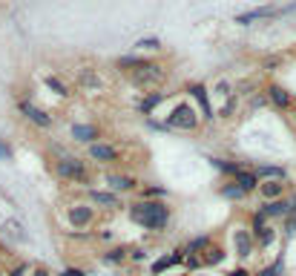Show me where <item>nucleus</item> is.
I'll use <instances>...</instances> for the list:
<instances>
[{
  "label": "nucleus",
  "instance_id": "6ab92c4d",
  "mask_svg": "<svg viewBox=\"0 0 296 276\" xmlns=\"http://www.w3.org/2000/svg\"><path fill=\"white\" fill-rule=\"evenodd\" d=\"M224 247L222 245H207L202 250V268H216V265H222L224 262Z\"/></svg>",
  "mask_w": 296,
  "mask_h": 276
},
{
  "label": "nucleus",
  "instance_id": "e433bc0d",
  "mask_svg": "<svg viewBox=\"0 0 296 276\" xmlns=\"http://www.w3.org/2000/svg\"><path fill=\"white\" fill-rule=\"evenodd\" d=\"M29 273V265H23V262H17L12 270H6V276H26Z\"/></svg>",
  "mask_w": 296,
  "mask_h": 276
},
{
  "label": "nucleus",
  "instance_id": "37998d69",
  "mask_svg": "<svg viewBox=\"0 0 296 276\" xmlns=\"http://www.w3.org/2000/svg\"><path fill=\"white\" fill-rule=\"evenodd\" d=\"M0 159H12V147L6 141H0Z\"/></svg>",
  "mask_w": 296,
  "mask_h": 276
},
{
  "label": "nucleus",
  "instance_id": "09e8293b",
  "mask_svg": "<svg viewBox=\"0 0 296 276\" xmlns=\"http://www.w3.org/2000/svg\"><path fill=\"white\" fill-rule=\"evenodd\" d=\"M0 276H6V273H3V270H0Z\"/></svg>",
  "mask_w": 296,
  "mask_h": 276
},
{
  "label": "nucleus",
  "instance_id": "7c9ffc66",
  "mask_svg": "<svg viewBox=\"0 0 296 276\" xmlns=\"http://www.w3.org/2000/svg\"><path fill=\"white\" fill-rule=\"evenodd\" d=\"M265 225H267V219L262 216L259 210H253V213H250V227H247V230H250V233H259Z\"/></svg>",
  "mask_w": 296,
  "mask_h": 276
},
{
  "label": "nucleus",
  "instance_id": "b1692460",
  "mask_svg": "<svg viewBox=\"0 0 296 276\" xmlns=\"http://www.w3.org/2000/svg\"><path fill=\"white\" fill-rule=\"evenodd\" d=\"M210 161H213V167L222 170V173H224V175H230V179H236L239 170H245L242 164H236V161H230V159H210Z\"/></svg>",
  "mask_w": 296,
  "mask_h": 276
},
{
  "label": "nucleus",
  "instance_id": "2eb2a0df",
  "mask_svg": "<svg viewBox=\"0 0 296 276\" xmlns=\"http://www.w3.org/2000/svg\"><path fill=\"white\" fill-rule=\"evenodd\" d=\"M253 173L259 182H267V179H276V182H288V170L279 167V164H253Z\"/></svg>",
  "mask_w": 296,
  "mask_h": 276
},
{
  "label": "nucleus",
  "instance_id": "ea45409f",
  "mask_svg": "<svg viewBox=\"0 0 296 276\" xmlns=\"http://www.w3.org/2000/svg\"><path fill=\"white\" fill-rule=\"evenodd\" d=\"M61 276H87V270H81V268H64V270H61Z\"/></svg>",
  "mask_w": 296,
  "mask_h": 276
},
{
  "label": "nucleus",
  "instance_id": "4c0bfd02",
  "mask_svg": "<svg viewBox=\"0 0 296 276\" xmlns=\"http://www.w3.org/2000/svg\"><path fill=\"white\" fill-rule=\"evenodd\" d=\"M29 276H52V270L46 265H35V268H29Z\"/></svg>",
  "mask_w": 296,
  "mask_h": 276
},
{
  "label": "nucleus",
  "instance_id": "1a4fd4ad",
  "mask_svg": "<svg viewBox=\"0 0 296 276\" xmlns=\"http://www.w3.org/2000/svg\"><path fill=\"white\" fill-rule=\"evenodd\" d=\"M17 112H21V115L26 118L29 124L41 127V130H49V127H52V115L46 112V109L35 107V104H32L29 98H21V101H17Z\"/></svg>",
  "mask_w": 296,
  "mask_h": 276
},
{
  "label": "nucleus",
  "instance_id": "4be33fe9",
  "mask_svg": "<svg viewBox=\"0 0 296 276\" xmlns=\"http://www.w3.org/2000/svg\"><path fill=\"white\" fill-rule=\"evenodd\" d=\"M253 239H256V247H270L276 242V227L273 222H267L265 227H262L259 233H253Z\"/></svg>",
  "mask_w": 296,
  "mask_h": 276
},
{
  "label": "nucleus",
  "instance_id": "412c9836",
  "mask_svg": "<svg viewBox=\"0 0 296 276\" xmlns=\"http://www.w3.org/2000/svg\"><path fill=\"white\" fill-rule=\"evenodd\" d=\"M127 253H130V247L112 245V247H107V250L101 253V262L104 265H124V262H127Z\"/></svg>",
  "mask_w": 296,
  "mask_h": 276
},
{
  "label": "nucleus",
  "instance_id": "423d86ee",
  "mask_svg": "<svg viewBox=\"0 0 296 276\" xmlns=\"http://www.w3.org/2000/svg\"><path fill=\"white\" fill-rule=\"evenodd\" d=\"M98 222V210H95L89 202H75L66 207V225L72 230H81V233H89V227Z\"/></svg>",
  "mask_w": 296,
  "mask_h": 276
},
{
  "label": "nucleus",
  "instance_id": "cd10ccee",
  "mask_svg": "<svg viewBox=\"0 0 296 276\" xmlns=\"http://www.w3.org/2000/svg\"><path fill=\"white\" fill-rule=\"evenodd\" d=\"M170 268H173V259H170V253H167V256H159V259L150 265V276H161V273H167Z\"/></svg>",
  "mask_w": 296,
  "mask_h": 276
},
{
  "label": "nucleus",
  "instance_id": "79ce46f5",
  "mask_svg": "<svg viewBox=\"0 0 296 276\" xmlns=\"http://www.w3.org/2000/svg\"><path fill=\"white\" fill-rule=\"evenodd\" d=\"M230 276H253V270H247L245 265H239V268L230 270Z\"/></svg>",
  "mask_w": 296,
  "mask_h": 276
},
{
  "label": "nucleus",
  "instance_id": "f8f14e48",
  "mask_svg": "<svg viewBox=\"0 0 296 276\" xmlns=\"http://www.w3.org/2000/svg\"><path fill=\"white\" fill-rule=\"evenodd\" d=\"M104 182H107V190H112L115 196H121V193H132V190L138 187V179L130 173H107L104 175Z\"/></svg>",
  "mask_w": 296,
  "mask_h": 276
},
{
  "label": "nucleus",
  "instance_id": "0eeeda50",
  "mask_svg": "<svg viewBox=\"0 0 296 276\" xmlns=\"http://www.w3.org/2000/svg\"><path fill=\"white\" fill-rule=\"evenodd\" d=\"M87 159L98 167H112L121 161V150L115 144H109V141H95V144L87 147Z\"/></svg>",
  "mask_w": 296,
  "mask_h": 276
},
{
  "label": "nucleus",
  "instance_id": "4468645a",
  "mask_svg": "<svg viewBox=\"0 0 296 276\" xmlns=\"http://www.w3.org/2000/svg\"><path fill=\"white\" fill-rule=\"evenodd\" d=\"M69 135H72V141H78V144H95L98 138H101V130L95 127V124H72V130H69Z\"/></svg>",
  "mask_w": 296,
  "mask_h": 276
},
{
  "label": "nucleus",
  "instance_id": "c03bdc74",
  "mask_svg": "<svg viewBox=\"0 0 296 276\" xmlns=\"http://www.w3.org/2000/svg\"><path fill=\"white\" fill-rule=\"evenodd\" d=\"M285 230H288V233H296V219H293V216L285 219Z\"/></svg>",
  "mask_w": 296,
  "mask_h": 276
},
{
  "label": "nucleus",
  "instance_id": "473e14b6",
  "mask_svg": "<svg viewBox=\"0 0 296 276\" xmlns=\"http://www.w3.org/2000/svg\"><path fill=\"white\" fill-rule=\"evenodd\" d=\"M144 199H164L167 190L164 187H155V184H150V187H144V193H141Z\"/></svg>",
  "mask_w": 296,
  "mask_h": 276
},
{
  "label": "nucleus",
  "instance_id": "72a5a7b5",
  "mask_svg": "<svg viewBox=\"0 0 296 276\" xmlns=\"http://www.w3.org/2000/svg\"><path fill=\"white\" fill-rule=\"evenodd\" d=\"M216 95H222L224 101H227V98L233 95V84H230V81H219V84H216Z\"/></svg>",
  "mask_w": 296,
  "mask_h": 276
},
{
  "label": "nucleus",
  "instance_id": "49530a36",
  "mask_svg": "<svg viewBox=\"0 0 296 276\" xmlns=\"http://www.w3.org/2000/svg\"><path fill=\"white\" fill-rule=\"evenodd\" d=\"M195 276H207V273H195Z\"/></svg>",
  "mask_w": 296,
  "mask_h": 276
},
{
  "label": "nucleus",
  "instance_id": "f257e3e1",
  "mask_svg": "<svg viewBox=\"0 0 296 276\" xmlns=\"http://www.w3.org/2000/svg\"><path fill=\"white\" fill-rule=\"evenodd\" d=\"M127 213H130L132 225H141L144 230H152V233L167 230L170 219H173L170 204H167L164 199H141V202H132Z\"/></svg>",
  "mask_w": 296,
  "mask_h": 276
},
{
  "label": "nucleus",
  "instance_id": "a211bd4d",
  "mask_svg": "<svg viewBox=\"0 0 296 276\" xmlns=\"http://www.w3.org/2000/svg\"><path fill=\"white\" fill-rule=\"evenodd\" d=\"M78 84L87 89V92H101V87H104L101 75L95 72V69H78Z\"/></svg>",
  "mask_w": 296,
  "mask_h": 276
},
{
  "label": "nucleus",
  "instance_id": "39448f33",
  "mask_svg": "<svg viewBox=\"0 0 296 276\" xmlns=\"http://www.w3.org/2000/svg\"><path fill=\"white\" fill-rule=\"evenodd\" d=\"M290 12H296V0H290V3H285V6L267 3V6H256V9H250V12L236 15V23L239 26H250V23H259V21H279V17L290 15Z\"/></svg>",
  "mask_w": 296,
  "mask_h": 276
},
{
  "label": "nucleus",
  "instance_id": "f03ea898",
  "mask_svg": "<svg viewBox=\"0 0 296 276\" xmlns=\"http://www.w3.org/2000/svg\"><path fill=\"white\" fill-rule=\"evenodd\" d=\"M115 66L130 78V84H135V87L150 89V87H155V84L164 81V66L155 64V61L138 58V55H124V58L115 61Z\"/></svg>",
  "mask_w": 296,
  "mask_h": 276
},
{
  "label": "nucleus",
  "instance_id": "20e7f679",
  "mask_svg": "<svg viewBox=\"0 0 296 276\" xmlns=\"http://www.w3.org/2000/svg\"><path fill=\"white\" fill-rule=\"evenodd\" d=\"M199 109L193 107V104H187V101H179L173 109H170V115H167V127L173 132H195L199 130Z\"/></svg>",
  "mask_w": 296,
  "mask_h": 276
},
{
  "label": "nucleus",
  "instance_id": "bb28decb",
  "mask_svg": "<svg viewBox=\"0 0 296 276\" xmlns=\"http://www.w3.org/2000/svg\"><path fill=\"white\" fill-rule=\"evenodd\" d=\"M219 193H222L224 199H233V202H239V199H245V190L239 187L236 182H224L222 187H219Z\"/></svg>",
  "mask_w": 296,
  "mask_h": 276
},
{
  "label": "nucleus",
  "instance_id": "2f4dec72",
  "mask_svg": "<svg viewBox=\"0 0 296 276\" xmlns=\"http://www.w3.org/2000/svg\"><path fill=\"white\" fill-rule=\"evenodd\" d=\"M282 273V259H276L273 265H267V268H262L259 273H253V276H279Z\"/></svg>",
  "mask_w": 296,
  "mask_h": 276
},
{
  "label": "nucleus",
  "instance_id": "f3484780",
  "mask_svg": "<svg viewBox=\"0 0 296 276\" xmlns=\"http://www.w3.org/2000/svg\"><path fill=\"white\" fill-rule=\"evenodd\" d=\"M265 202H273V199H285V182H276V179H267V182L259 184L256 190Z\"/></svg>",
  "mask_w": 296,
  "mask_h": 276
},
{
  "label": "nucleus",
  "instance_id": "a19ab883",
  "mask_svg": "<svg viewBox=\"0 0 296 276\" xmlns=\"http://www.w3.org/2000/svg\"><path fill=\"white\" fill-rule=\"evenodd\" d=\"M288 216L296 219V193H290V196H288Z\"/></svg>",
  "mask_w": 296,
  "mask_h": 276
},
{
  "label": "nucleus",
  "instance_id": "f704fd0d",
  "mask_svg": "<svg viewBox=\"0 0 296 276\" xmlns=\"http://www.w3.org/2000/svg\"><path fill=\"white\" fill-rule=\"evenodd\" d=\"M144 259H147V250H144V247H130L127 262H144Z\"/></svg>",
  "mask_w": 296,
  "mask_h": 276
},
{
  "label": "nucleus",
  "instance_id": "de8ad7c7",
  "mask_svg": "<svg viewBox=\"0 0 296 276\" xmlns=\"http://www.w3.org/2000/svg\"><path fill=\"white\" fill-rule=\"evenodd\" d=\"M179 276H190V273H179Z\"/></svg>",
  "mask_w": 296,
  "mask_h": 276
},
{
  "label": "nucleus",
  "instance_id": "dca6fc26",
  "mask_svg": "<svg viewBox=\"0 0 296 276\" xmlns=\"http://www.w3.org/2000/svg\"><path fill=\"white\" fill-rule=\"evenodd\" d=\"M259 213L267 222H276V219H288V199H273V202H265L259 207Z\"/></svg>",
  "mask_w": 296,
  "mask_h": 276
},
{
  "label": "nucleus",
  "instance_id": "c756f323",
  "mask_svg": "<svg viewBox=\"0 0 296 276\" xmlns=\"http://www.w3.org/2000/svg\"><path fill=\"white\" fill-rule=\"evenodd\" d=\"M135 49H141V52H159L161 49V41H159V37H141V41H135Z\"/></svg>",
  "mask_w": 296,
  "mask_h": 276
},
{
  "label": "nucleus",
  "instance_id": "6e6552de",
  "mask_svg": "<svg viewBox=\"0 0 296 276\" xmlns=\"http://www.w3.org/2000/svg\"><path fill=\"white\" fill-rule=\"evenodd\" d=\"M256 239L247 227H233V253H236L239 262H247L253 253H256Z\"/></svg>",
  "mask_w": 296,
  "mask_h": 276
},
{
  "label": "nucleus",
  "instance_id": "a878e982",
  "mask_svg": "<svg viewBox=\"0 0 296 276\" xmlns=\"http://www.w3.org/2000/svg\"><path fill=\"white\" fill-rule=\"evenodd\" d=\"M164 98H167V92H147V98L141 101V112H144V115H150V112L159 107Z\"/></svg>",
  "mask_w": 296,
  "mask_h": 276
},
{
  "label": "nucleus",
  "instance_id": "c9c22d12",
  "mask_svg": "<svg viewBox=\"0 0 296 276\" xmlns=\"http://www.w3.org/2000/svg\"><path fill=\"white\" fill-rule=\"evenodd\" d=\"M184 256H187V253H184V247H175V250H170V259H173V268H175V265H184Z\"/></svg>",
  "mask_w": 296,
  "mask_h": 276
},
{
  "label": "nucleus",
  "instance_id": "aec40b11",
  "mask_svg": "<svg viewBox=\"0 0 296 276\" xmlns=\"http://www.w3.org/2000/svg\"><path fill=\"white\" fill-rule=\"evenodd\" d=\"M233 182H236L239 187L245 190V196H247V193H256V190H259V184H262L259 179H256V173H253L250 167H247V170H239Z\"/></svg>",
  "mask_w": 296,
  "mask_h": 276
},
{
  "label": "nucleus",
  "instance_id": "58836bf2",
  "mask_svg": "<svg viewBox=\"0 0 296 276\" xmlns=\"http://www.w3.org/2000/svg\"><path fill=\"white\" fill-rule=\"evenodd\" d=\"M276 66H279V58H265L262 61V69H265V72H273Z\"/></svg>",
  "mask_w": 296,
  "mask_h": 276
},
{
  "label": "nucleus",
  "instance_id": "393cba45",
  "mask_svg": "<svg viewBox=\"0 0 296 276\" xmlns=\"http://www.w3.org/2000/svg\"><path fill=\"white\" fill-rule=\"evenodd\" d=\"M44 84H46V87H49L55 95H61V98H69V95H72V92H69V87H66V84H64L61 78H55V75H46Z\"/></svg>",
  "mask_w": 296,
  "mask_h": 276
},
{
  "label": "nucleus",
  "instance_id": "9d476101",
  "mask_svg": "<svg viewBox=\"0 0 296 276\" xmlns=\"http://www.w3.org/2000/svg\"><path fill=\"white\" fill-rule=\"evenodd\" d=\"M87 202L92 204L95 210H118L121 207V196H115L112 190H95V187H89L87 190Z\"/></svg>",
  "mask_w": 296,
  "mask_h": 276
},
{
  "label": "nucleus",
  "instance_id": "ddd939ff",
  "mask_svg": "<svg viewBox=\"0 0 296 276\" xmlns=\"http://www.w3.org/2000/svg\"><path fill=\"white\" fill-rule=\"evenodd\" d=\"M265 98H267V104H273L276 109H290L293 107V95H290L285 87H279V84H270V87L265 89Z\"/></svg>",
  "mask_w": 296,
  "mask_h": 276
},
{
  "label": "nucleus",
  "instance_id": "7ed1b4c3",
  "mask_svg": "<svg viewBox=\"0 0 296 276\" xmlns=\"http://www.w3.org/2000/svg\"><path fill=\"white\" fill-rule=\"evenodd\" d=\"M55 175L64 179V182L84 184L87 190H89V184H92V173H89V167H87V159H78V155H69V153L55 159Z\"/></svg>",
  "mask_w": 296,
  "mask_h": 276
},
{
  "label": "nucleus",
  "instance_id": "5701e85b",
  "mask_svg": "<svg viewBox=\"0 0 296 276\" xmlns=\"http://www.w3.org/2000/svg\"><path fill=\"white\" fill-rule=\"evenodd\" d=\"M207 245H213V236H210V233H204V236H195V239H190L187 245H184V253L202 256V250H204Z\"/></svg>",
  "mask_w": 296,
  "mask_h": 276
},
{
  "label": "nucleus",
  "instance_id": "a18cd8bd",
  "mask_svg": "<svg viewBox=\"0 0 296 276\" xmlns=\"http://www.w3.org/2000/svg\"><path fill=\"white\" fill-rule=\"evenodd\" d=\"M98 239H101V242H112V239H115V233H112V230H104V233H98Z\"/></svg>",
  "mask_w": 296,
  "mask_h": 276
},
{
  "label": "nucleus",
  "instance_id": "c85d7f7f",
  "mask_svg": "<svg viewBox=\"0 0 296 276\" xmlns=\"http://www.w3.org/2000/svg\"><path fill=\"white\" fill-rule=\"evenodd\" d=\"M236 107H239V98H236V92H233L230 98H227V101L222 104V109L216 112V118H230L233 112H236Z\"/></svg>",
  "mask_w": 296,
  "mask_h": 276
},
{
  "label": "nucleus",
  "instance_id": "9b49d317",
  "mask_svg": "<svg viewBox=\"0 0 296 276\" xmlns=\"http://www.w3.org/2000/svg\"><path fill=\"white\" fill-rule=\"evenodd\" d=\"M190 95L195 98V104H199V118L202 121H216V109H213V104H210V92H207V87L204 84H193V87L187 89Z\"/></svg>",
  "mask_w": 296,
  "mask_h": 276
}]
</instances>
